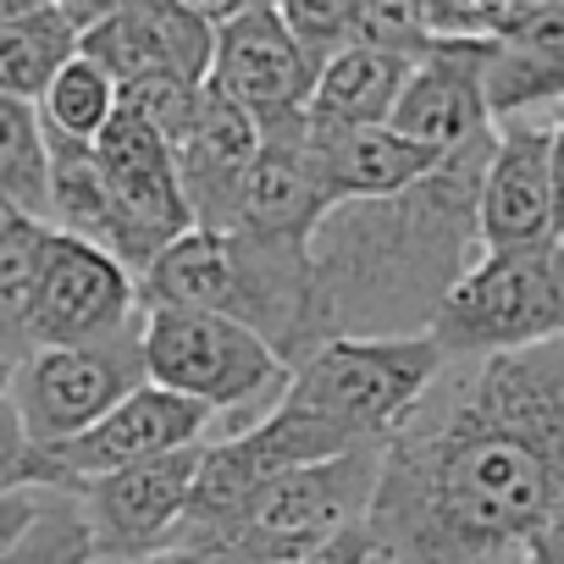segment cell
<instances>
[{
  "label": "cell",
  "mask_w": 564,
  "mask_h": 564,
  "mask_svg": "<svg viewBox=\"0 0 564 564\" xmlns=\"http://www.w3.org/2000/svg\"><path fill=\"white\" fill-rule=\"evenodd\" d=\"M564 509V338L443 360L382 448L371 536L393 564H525Z\"/></svg>",
  "instance_id": "1"
},
{
  "label": "cell",
  "mask_w": 564,
  "mask_h": 564,
  "mask_svg": "<svg viewBox=\"0 0 564 564\" xmlns=\"http://www.w3.org/2000/svg\"><path fill=\"white\" fill-rule=\"evenodd\" d=\"M492 133L448 150L382 199H344L311 238V327L327 338H421L454 282L481 260L476 194Z\"/></svg>",
  "instance_id": "2"
},
{
  "label": "cell",
  "mask_w": 564,
  "mask_h": 564,
  "mask_svg": "<svg viewBox=\"0 0 564 564\" xmlns=\"http://www.w3.org/2000/svg\"><path fill=\"white\" fill-rule=\"evenodd\" d=\"M144 311H216L276 349L282 366H300L316 349L311 327V243H276L243 227H188L139 276Z\"/></svg>",
  "instance_id": "3"
},
{
  "label": "cell",
  "mask_w": 564,
  "mask_h": 564,
  "mask_svg": "<svg viewBox=\"0 0 564 564\" xmlns=\"http://www.w3.org/2000/svg\"><path fill=\"white\" fill-rule=\"evenodd\" d=\"M443 344L421 338H327L294 371L282 399L333 421L355 443H388L443 371Z\"/></svg>",
  "instance_id": "4"
},
{
  "label": "cell",
  "mask_w": 564,
  "mask_h": 564,
  "mask_svg": "<svg viewBox=\"0 0 564 564\" xmlns=\"http://www.w3.org/2000/svg\"><path fill=\"white\" fill-rule=\"evenodd\" d=\"M139 349H144V377L155 388L194 399L210 415H238V432L260 421L289 388V366L276 360V349L216 311L155 305L144 311Z\"/></svg>",
  "instance_id": "5"
},
{
  "label": "cell",
  "mask_w": 564,
  "mask_h": 564,
  "mask_svg": "<svg viewBox=\"0 0 564 564\" xmlns=\"http://www.w3.org/2000/svg\"><path fill=\"white\" fill-rule=\"evenodd\" d=\"M432 338L448 360L564 338V238L481 254L443 300Z\"/></svg>",
  "instance_id": "6"
},
{
  "label": "cell",
  "mask_w": 564,
  "mask_h": 564,
  "mask_svg": "<svg viewBox=\"0 0 564 564\" xmlns=\"http://www.w3.org/2000/svg\"><path fill=\"white\" fill-rule=\"evenodd\" d=\"M382 448H349L338 459H316V465L265 476L232 514L221 547H243L265 564H294L311 547H322L327 536L360 525L377 498Z\"/></svg>",
  "instance_id": "7"
},
{
  "label": "cell",
  "mask_w": 564,
  "mask_h": 564,
  "mask_svg": "<svg viewBox=\"0 0 564 564\" xmlns=\"http://www.w3.org/2000/svg\"><path fill=\"white\" fill-rule=\"evenodd\" d=\"M139 333L111 338V344H45L12 366L7 388H12L23 432L34 437L40 454L89 432L106 410H117L128 393H139L150 382Z\"/></svg>",
  "instance_id": "8"
},
{
  "label": "cell",
  "mask_w": 564,
  "mask_h": 564,
  "mask_svg": "<svg viewBox=\"0 0 564 564\" xmlns=\"http://www.w3.org/2000/svg\"><path fill=\"white\" fill-rule=\"evenodd\" d=\"M95 161H100L106 210H111V254L133 276H144V265L194 227L188 199L177 188L172 144L150 122L117 106V117L95 139Z\"/></svg>",
  "instance_id": "9"
},
{
  "label": "cell",
  "mask_w": 564,
  "mask_h": 564,
  "mask_svg": "<svg viewBox=\"0 0 564 564\" xmlns=\"http://www.w3.org/2000/svg\"><path fill=\"white\" fill-rule=\"evenodd\" d=\"M139 327H144L139 276L100 243L45 227L40 232V282H34V349L111 344Z\"/></svg>",
  "instance_id": "10"
},
{
  "label": "cell",
  "mask_w": 564,
  "mask_h": 564,
  "mask_svg": "<svg viewBox=\"0 0 564 564\" xmlns=\"http://www.w3.org/2000/svg\"><path fill=\"white\" fill-rule=\"evenodd\" d=\"M199 454L205 448L194 443V448L155 454V459H139V465H122V470L62 487V492L78 498V509L89 520L95 564H133V558H150V553L172 547V536L183 525V509H188V492H194Z\"/></svg>",
  "instance_id": "11"
},
{
  "label": "cell",
  "mask_w": 564,
  "mask_h": 564,
  "mask_svg": "<svg viewBox=\"0 0 564 564\" xmlns=\"http://www.w3.org/2000/svg\"><path fill=\"white\" fill-rule=\"evenodd\" d=\"M205 84L227 95L260 133H276V128L311 122L316 62L300 51V40L276 18V7H249L216 29V56H210Z\"/></svg>",
  "instance_id": "12"
},
{
  "label": "cell",
  "mask_w": 564,
  "mask_h": 564,
  "mask_svg": "<svg viewBox=\"0 0 564 564\" xmlns=\"http://www.w3.org/2000/svg\"><path fill=\"white\" fill-rule=\"evenodd\" d=\"M487 62H492V34L432 40L410 62V78L393 100L388 128L432 155H448V150L492 133L498 122L487 106Z\"/></svg>",
  "instance_id": "13"
},
{
  "label": "cell",
  "mask_w": 564,
  "mask_h": 564,
  "mask_svg": "<svg viewBox=\"0 0 564 564\" xmlns=\"http://www.w3.org/2000/svg\"><path fill=\"white\" fill-rule=\"evenodd\" d=\"M78 56H89L117 89L139 78L205 84L216 56V29L183 12L177 0H122L78 34Z\"/></svg>",
  "instance_id": "14"
},
{
  "label": "cell",
  "mask_w": 564,
  "mask_h": 564,
  "mask_svg": "<svg viewBox=\"0 0 564 564\" xmlns=\"http://www.w3.org/2000/svg\"><path fill=\"white\" fill-rule=\"evenodd\" d=\"M205 426H210V410L205 404L177 399V393L144 382L117 410H106L89 432L45 448V470H51V487H73V481H89V476H106V470L155 459V454L194 448Z\"/></svg>",
  "instance_id": "15"
},
{
  "label": "cell",
  "mask_w": 564,
  "mask_h": 564,
  "mask_svg": "<svg viewBox=\"0 0 564 564\" xmlns=\"http://www.w3.org/2000/svg\"><path fill=\"white\" fill-rule=\"evenodd\" d=\"M553 122L509 117L498 122L481 194H476V238L481 254L492 249H531L553 238Z\"/></svg>",
  "instance_id": "16"
},
{
  "label": "cell",
  "mask_w": 564,
  "mask_h": 564,
  "mask_svg": "<svg viewBox=\"0 0 564 564\" xmlns=\"http://www.w3.org/2000/svg\"><path fill=\"white\" fill-rule=\"evenodd\" d=\"M260 155V128L210 84L199 89V106L183 128V139L172 144V166H177V188L188 199L194 227H227L243 183L254 172Z\"/></svg>",
  "instance_id": "17"
},
{
  "label": "cell",
  "mask_w": 564,
  "mask_h": 564,
  "mask_svg": "<svg viewBox=\"0 0 564 564\" xmlns=\"http://www.w3.org/2000/svg\"><path fill=\"white\" fill-rule=\"evenodd\" d=\"M327 210H333V194H327L316 150H311V122L260 133L254 172H249L243 199L227 227H243V232L276 238V243H311Z\"/></svg>",
  "instance_id": "18"
},
{
  "label": "cell",
  "mask_w": 564,
  "mask_h": 564,
  "mask_svg": "<svg viewBox=\"0 0 564 564\" xmlns=\"http://www.w3.org/2000/svg\"><path fill=\"white\" fill-rule=\"evenodd\" d=\"M311 150H316V166H322L333 205L399 194L443 161V155L410 144L404 133H393L388 122H377V128H311Z\"/></svg>",
  "instance_id": "19"
},
{
  "label": "cell",
  "mask_w": 564,
  "mask_h": 564,
  "mask_svg": "<svg viewBox=\"0 0 564 564\" xmlns=\"http://www.w3.org/2000/svg\"><path fill=\"white\" fill-rule=\"evenodd\" d=\"M415 56L377 51V45H344L316 67L311 89V128H377L393 117V100L410 78Z\"/></svg>",
  "instance_id": "20"
},
{
  "label": "cell",
  "mask_w": 564,
  "mask_h": 564,
  "mask_svg": "<svg viewBox=\"0 0 564 564\" xmlns=\"http://www.w3.org/2000/svg\"><path fill=\"white\" fill-rule=\"evenodd\" d=\"M73 56H78V29L62 7L0 18V95L40 106V95Z\"/></svg>",
  "instance_id": "21"
},
{
  "label": "cell",
  "mask_w": 564,
  "mask_h": 564,
  "mask_svg": "<svg viewBox=\"0 0 564 564\" xmlns=\"http://www.w3.org/2000/svg\"><path fill=\"white\" fill-rule=\"evenodd\" d=\"M0 210L51 216V144L34 100L0 95Z\"/></svg>",
  "instance_id": "22"
},
{
  "label": "cell",
  "mask_w": 564,
  "mask_h": 564,
  "mask_svg": "<svg viewBox=\"0 0 564 564\" xmlns=\"http://www.w3.org/2000/svg\"><path fill=\"white\" fill-rule=\"evenodd\" d=\"M45 221L0 210V355L12 366L34 349V282Z\"/></svg>",
  "instance_id": "23"
},
{
  "label": "cell",
  "mask_w": 564,
  "mask_h": 564,
  "mask_svg": "<svg viewBox=\"0 0 564 564\" xmlns=\"http://www.w3.org/2000/svg\"><path fill=\"white\" fill-rule=\"evenodd\" d=\"M45 144H51V216H45V227L89 238L111 254V210H106V183H100L95 144L51 139V133H45Z\"/></svg>",
  "instance_id": "24"
},
{
  "label": "cell",
  "mask_w": 564,
  "mask_h": 564,
  "mask_svg": "<svg viewBox=\"0 0 564 564\" xmlns=\"http://www.w3.org/2000/svg\"><path fill=\"white\" fill-rule=\"evenodd\" d=\"M111 117H117V84H111L89 56H73V62L51 78V89L40 95V122H45L51 139L95 144Z\"/></svg>",
  "instance_id": "25"
},
{
  "label": "cell",
  "mask_w": 564,
  "mask_h": 564,
  "mask_svg": "<svg viewBox=\"0 0 564 564\" xmlns=\"http://www.w3.org/2000/svg\"><path fill=\"white\" fill-rule=\"evenodd\" d=\"M0 564H95V536L73 492L51 487L29 531L0 553Z\"/></svg>",
  "instance_id": "26"
},
{
  "label": "cell",
  "mask_w": 564,
  "mask_h": 564,
  "mask_svg": "<svg viewBox=\"0 0 564 564\" xmlns=\"http://www.w3.org/2000/svg\"><path fill=\"white\" fill-rule=\"evenodd\" d=\"M360 12H366V0H276V18L289 23V34L316 67L338 56L344 45H355Z\"/></svg>",
  "instance_id": "27"
},
{
  "label": "cell",
  "mask_w": 564,
  "mask_h": 564,
  "mask_svg": "<svg viewBox=\"0 0 564 564\" xmlns=\"http://www.w3.org/2000/svg\"><path fill=\"white\" fill-rule=\"evenodd\" d=\"M199 89L205 84H188V78H139V84L117 89V106L133 111L139 122H150L166 144H177L188 117H194V106H199Z\"/></svg>",
  "instance_id": "28"
},
{
  "label": "cell",
  "mask_w": 564,
  "mask_h": 564,
  "mask_svg": "<svg viewBox=\"0 0 564 564\" xmlns=\"http://www.w3.org/2000/svg\"><path fill=\"white\" fill-rule=\"evenodd\" d=\"M355 45H377V51H399V56H421L432 45V23H426V0H366Z\"/></svg>",
  "instance_id": "29"
},
{
  "label": "cell",
  "mask_w": 564,
  "mask_h": 564,
  "mask_svg": "<svg viewBox=\"0 0 564 564\" xmlns=\"http://www.w3.org/2000/svg\"><path fill=\"white\" fill-rule=\"evenodd\" d=\"M18 487H51V470H45V454L34 448V437L23 432L12 388L0 382V492H18Z\"/></svg>",
  "instance_id": "30"
},
{
  "label": "cell",
  "mask_w": 564,
  "mask_h": 564,
  "mask_svg": "<svg viewBox=\"0 0 564 564\" xmlns=\"http://www.w3.org/2000/svg\"><path fill=\"white\" fill-rule=\"evenodd\" d=\"M45 492H51V487H18V492H0V553H7V547L29 531V520L40 514Z\"/></svg>",
  "instance_id": "31"
},
{
  "label": "cell",
  "mask_w": 564,
  "mask_h": 564,
  "mask_svg": "<svg viewBox=\"0 0 564 564\" xmlns=\"http://www.w3.org/2000/svg\"><path fill=\"white\" fill-rule=\"evenodd\" d=\"M133 564H265V558H254L243 547H166V553H150Z\"/></svg>",
  "instance_id": "32"
},
{
  "label": "cell",
  "mask_w": 564,
  "mask_h": 564,
  "mask_svg": "<svg viewBox=\"0 0 564 564\" xmlns=\"http://www.w3.org/2000/svg\"><path fill=\"white\" fill-rule=\"evenodd\" d=\"M547 172H553V238H564V111L553 117V155H547Z\"/></svg>",
  "instance_id": "33"
},
{
  "label": "cell",
  "mask_w": 564,
  "mask_h": 564,
  "mask_svg": "<svg viewBox=\"0 0 564 564\" xmlns=\"http://www.w3.org/2000/svg\"><path fill=\"white\" fill-rule=\"evenodd\" d=\"M183 12H194L199 23H210V29H221V23H232L238 12H249V7H260V0H177Z\"/></svg>",
  "instance_id": "34"
},
{
  "label": "cell",
  "mask_w": 564,
  "mask_h": 564,
  "mask_svg": "<svg viewBox=\"0 0 564 564\" xmlns=\"http://www.w3.org/2000/svg\"><path fill=\"white\" fill-rule=\"evenodd\" d=\"M111 7H122V0H62V12L73 18V29H78V34H84L89 23H100Z\"/></svg>",
  "instance_id": "35"
},
{
  "label": "cell",
  "mask_w": 564,
  "mask_h": 564,
  "mask_svg": "<svg viewBox=\"0 0 564 564\" xmlns=\"http://www.w3.org/2000/svg\"><path fill=\"white\" fill-rule=\"evenodd\" d=\"M45 7H62V0H12V12H45Z\"/></svg>",
  "instance_id": "36"
},
{
  "label": "cell",
  "mask_w": 564,
  "mask_h": 564,
  "mask_svg": "<svg viewBox=\"0 0 564 564\" xmlns=\"http://www.w3.org/2000/svg\"><path fill=\"white\" fill-rule=\"evenodd\" d=\"M7 377H12V360H7V355H0V382H7Z\"/></svg>",
  "instance_id": "37"
},
{
  "label": "cell",
  "mask_w": 564,
  "mask_h": 564,
  "mask_svg": "<svg viewBox=\"0 0 564 564\" xmlns=\"http://www.w3.org/2000/svg\"><path fill=\"white\" fill-rule=\"evenodd\" d=\"M0 18H12V0H0Z\"/></svg>",
  "instance_id": "38"
},
{
  "label": "cell",
  "mask_w": 564,
  "mask_h": 564,
  "mask_svg": "<svg viewBox=\"0 0 564 564\" xmlns=\"http://www.w3.org/2000/svg\"><path fill=\"white\" fill-rule=\"evenodd\" d=\"M371 564H393V558H388V553H382V547H377V558H371Z\"/></svg>",
  "instance_id": "39"
},
{
  "label": "cell",
  "mask_w": 564,
  "mask_h": 564,
  "mask_svg": "<svg viewBox=\"0 0 564 564\" xmlns=\"http://www.w3.org/2000/svg\"><path fill=\"white\" fill-rule=\"evenodd\" d=\"M260 7H276V0H260Z\"/></svg>",
  "instance_id": "40"
}]
</instances>
